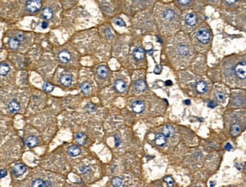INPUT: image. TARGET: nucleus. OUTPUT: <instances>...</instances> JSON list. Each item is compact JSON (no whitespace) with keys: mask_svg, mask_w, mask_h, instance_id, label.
Wrapping results in <instances>:
<instances>
[{"mask_svg":"<svg viewBox=\"0 0 246 187\" xmlns=\"http://www.w3.org/2000/svg\"><path fill=\"white\" fill-rule=\"evenodd\" d=\"M166 51L170 61L176 69L188 67L195 54L190 38L185 33H176L170 38Z\"/></svg>","mask_w":246,"mask_h":187,"instance_id":"nucleus-1","label":"nucleus"},{"mask_svg":"<svg viewBox=\"0 0 246 187\" xmlns=\"http://www.w3.org/2000/svg\"><path fill=\"white\" fill-rule=\"evenodd\" d=\"M153 9L160 32L170 36L175 35L180 28L182 11L174 3H165L157 0Z\"/></svg>","mask_w":246,"mask_h":187,"instance_id":"nucleus-2","label":"nucleus"},{"mask_svg":"<svg viewBox=\"0 0 246 187\" xmlns=\"http://www.w3.org/2000/svg\"><path fill=\"white\" fill-rule=\"evenodd\" d=\"M222 73L226 81L245 86L246 78L245 56H231L223 60Z\"/></svg>","mask_w":246,"mask_h":187,"instance_id":"nucleus-3","label":"nucleus"},{"mask_svg":"<svg viewBox=\"0 0 246 187\" xmlns=\"http://www.w3.org/2000/svg\"><path fill=\"white\" fill-rule=\"evenodd\" d=\"M212 38L213 34L210 27L206 23H202L193 30L190 40L195 50L203 52L209 48Z\"/></svg>","mask_w":246,"mask_h":187,"instance_id":"nucleus-4","label":"nucleus"},{"mask_svg":"<svg viewBox=\"0 0 246 187\" xmlns=\"http://www.w3.org/2000/svg\"><path fill=\"white\" fill-rule=\"evenodd\" d=\"M180 17V27L184 33L193 31L201 23V16L196 11L187 9L182 11Z\"/></svg>","mask_w":246,"mask_h":187,"instance_id":"nucleus-5","label":"nucleus"},{"mask_svg":"<svg viewBox=\"0 0 246 187\" xmlns=\"http://www.w3.org/2000/svg\"><path fill=\"white\" fill-rule=\"evenodd\" d=\"M242 2H245V0H221L220 6L227 10H235L242 5Z\"/></svg>","mask_w":246,"mask_h":187,"instance_id":"nucleus-6","label":"nucleus"},{"mask_svg":"<svg viewBox=\"0 0 246 187\" xmlns=\"http://www.w3.org/2000/svg\"><path fill=\"white\" fill-rule=\"evenodd\" d=\"M195 0H174V4L181 11L192 8L195 5Z\"/></svg>","mask_w":246,"mask_h":187,"instance_id":"nucleus-7","label":"nucleus"},{"mask_svg":"<svg viewBox=\"0 0 246 187\" xmlns=\"http://www.w3.org/2000/svg\"><path fill=\"white\" fill-rule=\"evenodd\" d=\"M42 6V0H27L26 2V8L31 13L39 11Z\"/></svg>","mask_w":246,"mask_h":187,"instance_id":"nucleus-8","label":"nucleus"},{"mask_svg":"<svg viewBox=\"0 0 246 187\" xmlns=\"http://www.w3.org/2000/svg\"><path fill=\"white\" fill-rule=\"evenodd\" d=\"M132 1L137 6H139L143 8H146L154 6L157 0H132Z\"/></svg>","mask_w":246,"mask_h":187,"instance_id":"nucleus-9","label":"nucleus"},{"mask_svg":"<svg viewBox=\"0 0 246 187\" xmlns=\"http://www.w3.org/2000/svg\"><path fill=\"white\" fill-rule=\"evenodd\" d=\"M199 2L202 5H211L214 8H218L220 6L221 0H195V2Z\"/></svg>","mask_w":246,"mask_h":187,"instance_id":"nucleus-10","label":"nucleus"},{"mask_svg":"<svg viewBox=\"0 0 246 187\" xmlns=\"http://www.w3.org/2000/svg\"><path fill=\"white\" fill-rule=\"evenodd\" d=\"M132 55L137 61H142L145 58V51L141 47H137V48L135 49L133 52H132Z\"/></svg>","mask_w":246,"mask_h":187,"instance_id":"nucleus-11","label":"nucleus"},{"mask_svg":"<svg viewBox=\"0 0 246 187\" xmlns=\"http://www.w3.org/2000/svg\"><path fill=\"white\" fill-rule=\"evenodd\" d=\"M114 87H115L116 90L119 92H124L126 90V83L121 79L117 80L114 83Z\"/></svg>","mask_w":246,"mask_h":187,"instance_id":"nucleus-12","label":"nucleus"},{"mask_svg":"<svg viewBox=\"0 0 246 187\" xmlns=\"http://www.w3.org/2000/svg\"><path fill=\"white\" fill-rule=\"evenodd\" d=\"M132 110L134 111L136 113H141L143 112L145 109V105L143 102L141 101H136L132 104Z\"/></svg>","mask_w":246,"mask_h":187,"instance_id":"nucleus-13","label":"nucleus"},{"mask_svg":"<svg viewBox=\"0 0 246 187\" xmlns=\"http://www.w3.org/2000/svg\"><path fill=\"white\" fill-rule=\"evenodd\" d=\"M26 171V167L23 164H15L14 168H13V172L16 176H20L22 175Z\"/></svg>","mask_w":246,"mask_h":187,"instance_id":"nucleus-14","label":"nucleus"},{"mask_svg":"<svg viewBox=\"0 0 246 187\" xmlns=\"http://www.w3.org/2000/svg\"><path fill=\"white\" fill-rule=\"evenodd\" d=\"M58 58L59 60L62 61V63H68L69 62L71 59V55L67 51H62L58 55Z\"/></svg>","mask_w":246,"mask_h":187,"instance_id":"nucleus-15","label":"nucleus"},{"mask_svg":"<svg viewBox=\"0 0 246 187\" xmlns=\"http://www.w3.org/2000/svg\"><path fill=\"white\" fill-rule=\"evenodd\" d=\"M97 74L101 78H106L109 74V71H108L107 67H105V65H101L97 68Z\"/></svg>","mask_w":246,"mask_h":187,"instance_id":"nucleus-16","label":"nucleus"},{"mask_svg":"<svg viewBox=\"0 0 246 187\" xmlns=\"http://www.w3.org/2000/svg\"><path fill=\"white\" fill-rule=\"evenodd\" d=\"M52 184L49 181H45L43 180H36L32 183V186L35 187H46V186H52Z\"/></svg>","mask_w":246,"mask_h":187,"instance_id":"nucleus-17","label":"nucleus"},{"mask_svg":"<svg viewBox=\"0 0 246 187\" xmlns=\"http://www.w3.org/2000/svg\"><path fill=\"white\" fill-rule=\"evenodd\" d=\"M196 90L197 91L200 93H204L207 91V83L204 80L199 81L196 84Z\"/></svg>","mask_w":246,"mask_h":187,"instance_id":"nucleus-18","label":"nucleus"},{"mask_svg":"<svg viewBox=\"0 0 246 187\" xmlns=\"http://www.w3.org/2000/svg\"><path fill=\"white\" fill-rule=\"evenodd\" d=\"M8 109L11 113H16L20 110V105L16 101H11L8 105Z\"/></svg>","mask_w":246,"mask_h":187,"instance_id":"nucleus-19","label":"nucleus"},{"mask_svg":"<svg viewBox=\"0 0 246 187\" xmlns=\"http://www.w3.org/2000/svg\"><path fill=\"white\" fill-rule=\"evenodd\" d=\"M60 82L62 83V85L68 86L72 83V78L69 75L64 74L60 77Z\"/></svg>","mask_w":246,"mask_h":187,"instance_id":"nucleus-20","label":"nucleus"},{"mask_svg":"<svg viewBox=\"0 0 246 187\" xmlns=\"http://www.w3.org/2000/svg\"><path fill=\"white\" fill-rule=\"evenodd\" d=\"M68 152L70 156L75 157V156H77L80 154V149L77 146H72L68 148Z\"/></svg>","mask_w":246,"mask_h":187,"instance_id":"nucleus-21","label":"nucleus"},{"mask_svg":"<svg viewBox=\"0 0 246 187\" xmlns=\"http://www.w3.org/2000/svg\"><path fill=\"white\" fill-rule=\"evenodd\" d=\"M166 136L162 133H159L155 136V143L157 144V146H162L166 143Z\"/></svg>","mask_w":246,"mask_h":187,"instance_id":"nucleus-22","label":"nucleus"},{"mask_svg":"<svg viewBox=\"0 0 246 187\" xmlns=\"http://www.w3.org/2000/svg\"><path fill=\"white\" fill-rule=\"evenodd\" d=\"M135 88L137 91L143 92L146 89V83L143 80H139L135 83Z\"/></svg>","mask_w":246,"mask_h":187,"instance_id":"nucleus-23","label":"nucleus"},{"mask_svg":"<svg viewBox=\"0 0 246 187\" xmlns=\"http://www.w3.org/2000/svg\"><path fill=\"white\" fill-rule=\"evenodd\" d=\"M163 133L166 137H172L174 135V129L170 126H165L163 129Z\"/></svg>","mask_w":246,"mask_h":187,"instance_id":"nucleus-24","label":"nucleus"},{"mask_svg":"<svg viewBox=\"0 0 246 187\" xmlns=\"http://www.w3.org/2000/svg\"><path fill=\"white\" fill-rule=\"evenodd\" d=\"M42 15L43 16V18L46 20H50L52 18V16H53V11L50 8H44L43 12H42Z\"/></svg>","mask_w":246,"mask_h":187,"instance_id":"nucleus-25","label":"nucleus"},{"mask_svg":"<svg viewBox=\"0 0 246 187\" xmlns=\"http://www.w3.org/2000/svg\"><path fill=\"white\" fill-rule=\"evenodd\" d=\"M80 89L81 91L83 92L84 95H88V94L90 92V90H91V86H90V84L87 82H85L83 83L80 86Z\"/></svg>","mask_w":246,"mask_h":187,"instance_id":"nucleus-26","label":"nucleus"},{"mask_svg":"<svg viewBox=\"0 0 246 187\" xmlns=\"http://www.w3.org/2000/svg\"><path fill=\"white\" fill-rule=\"evenodd\" d=\"M38 139L34 136H29L27 139V145L29 147H35L38 145Z\"/></svg>","mask_w":246,"mask_h":187,"instance_id":"nucleus-27","label":"nucleus"},{"mask_svg":"<svg viewBox=\"0 0 246 187\" xmlns=\"http://www.w3.org/2000/svg\"><path fill=\"white\" fill-rule=\"evenodd\" d=\"M76 140L79 144L80 145H84L86 141H87V136L84 133H77L76 136Z\"/></svg>","mask_w":246,"mask_h":187,"instance_id":"nucleus-28","label":"nucleus"},{"mask_svg":"<svg viewBox=\"0 0 246 187\" xmlns=\"http://www.w3.org/2000/svg\"><path fill=\"white\" fill-rule=\"evenodd\" d=\"M8 45H9L11 49H18L19 47L20 42L17 40L16 38H11V39H10L9 42H8Z\"/></svg>","mask_w":246,"mask_h":187,"instance_id":"nucleus-29","label":"nucleus"},{"mask_svg":"<svg viewBox=\"0 0 246 187\" xmlns=\"http://www.w3.org/2000/svg\"><path fill=\"white\" fill-rule=\"evenodd\" d=\"M10 68H9V66H8L7 64H2L0 65V75H2V76H5L8 73Z\"/></svg>","mask_w":246,"mask_h":187,"instance_id":"nucleus-30","label":"nucleus"},{"mask_svg":"<svg viewBox=\"0 0 246 187\" xmlns=\"http://www.w3.org/2000/svg\"><path fill=\"white\" fill-rule=\"evenodd\" d=\"M240 132H241V127H240L239 125L235 124H233L232 126V128H231L232 135L234 136H236L238 135Z\"/></svg>","mask_w":246,"mask_h":187,"instance_id":"nucleus-31","label":"nucleus"},{"mask_svg":"<svg viewBox=\"0 0 246 187\" xmlns=\"http://www.w3.org/2000/svg\"><path fill=\"white\" fill-rule=\"evenodd\" d=\"M112 185L114 186H122L123 180L120 177H114L112 180Z\"/></svg>","mask_w":246,"mask_h":187,"instance_id":"nucleus-32","label":"nucleus"},{"mask_svg":"<svg viewBox=\"0 0 246 187\" xmlns=\"http://www.w3.org/2000/svg\"><path fill=\"white\" fill-rule=\"evenodd\" d=\"M53 89H54V86H53V85L51 84V83H47V82L44 83L43 90L44 91L46 92H51L53 90Z\"/></svg>","mask_w":246,"mask_h":187,"instance_id":"nucleus-33","label":"nucleus"},{"mask_svg":"<svg viewBox=\"0 0 246 187\" xmlns=\"http://www.w3.org/2000/svg\"><path fill=\"white\" fill-rule=\"evenodd\" d=\"M215 97L219 102H223L226 99L225 94L222 92H217L215 95Z\"/></svg>","mask_w":246,"mask_h":187,"instance_id":"nucleus-34","label":"nucleus"},{"mask_svg":"<svg viewBox=\"0 0 246 187\" xmlns=\"http://www.w3.org/2000/svg\"><path fill=\"white\" fill-rule=\"evenodd\" d=\"M114 22L115 24L118 25V26H120V27H126V23H125L124 20H123L122 18H117L114 19Z\"/></svg>","mask_w":246,"mask_h":187,"instance_id":"nucleus-35","label":"nucleus"},{"mask_svg":"<svg viewBox=\"0 0 246 187\" xmlns=\"http://www.w3.org/2000/svg\"><path fill=\"white\" fill-rule=\"evenodd\" d=\"M164 180L168 183V186H174V180L170 177H165Z\"/></svg>","mask_w":246,"mask_h":187,"instance_id":"nucleus-36","label":"nucleus"},{"mask_svg":"<svg viewBox=\"0 0 246 187\" xmlns=\"http://www.w3.org/2000/svg\"><path fill=\"white\" fill-rule=\"evenodd\" d=\"M80 171L82 173H83V174H87V173H89V171H90V169H89V167H88L83 166V167H80Z\"/></svg>","mask_w":246,"mask_h":187,"instance_id":"nucleus-37","label":"nucleus"},{"mask_svg":"<svg viewBox=\"0 0 246 187\" xmlns=\"http://www.w3.org/2000/svg\"><path fill=\"white\" fill-rule=\"evenodd\" d=\"M87 109L88 111H93L95 110V106L93 104H88L87 105Z\"/></svg>","mask_w":246,"mask_h":187,"instance_id":"nucleus-38","label":"nucleus"},{"mask_svg":"<svg viewBox=\"0 0 246 187\" xmlns=\"http://www.w3.org/2000/svg\"><path fill=\"white\" fill-rule=\"evenodd\" d=\"M6 175H7L6 170H5V169H2V170L0 171V178H3V177H5Z\"/></svg>","mask_w":246,"mask_h":187,"instance_id":"nucleus-39","label":"nucleus"},{"mask_svg":"<svg viewBox=\"0 0 246 187\" xmlns=\"http://www.w3.org/2000/svg\"><path fill=\"white\" fill-rule=\"evenodd\" d=\"M16 39L18 40L19 42H21V41H23V40H24V36L23 34H21V33H18V34L17 35Z\"/></svg>","mask_w":246,"mask_h":187,"instance_id":"nucleus-40","label":"nucleus"},{"mask_svg":"<svg viewBox=\"0 0 246 187\" xmlns=\"http://www.w3.org/2000/svg\"><path fill=\"white\" fill-rule=\"evenodd\" d=\"M105 34H106V36H108V38H112V37H113V34H112V31L110 30V29H106Z\"/></svg>","mask_w":246,"mask_h":187,"instance_id":"nucleus-41","label":"nucleus"},{"mask_svg":"<svg viewBox=\"0 0 246 187\" xmlns=\"http://www.w3.org/2000/svg\"><path fill=\"white\" fill-rule=\"evenodd\" d=\"M161 71H162V67L160 66V65H157L156 68H155V74H160L161 73Z\"/></svg>","mask_w":246,"mask_h":187,"instance_id":"nucleus-42","label":"nucleus"},{"mask_svg":"<svg viewBox=\"0 0 246 187\" xmlns=\"http://www.w3.org/2000/svg\"><path fill=\"white\" fill-rule=\"evenodd\" d=\"M225 149L226 150H227V151H230V150L232 149L231 144H230V143H227V144H226V146H225Z\"/></svg>","mask_w":246,"mask_h":187,"instance_id":"nucleus-43","label":"nucleus"},{"mask_svg":"<svg viewBox=\"0 0 246 187\" xmlns=\"http://www.w3.org/2000/svg\"><path fill=\"white\" fill-rule=\"evenodd\" d=\"M41 26H42V27L43 28V29H46V28H47V27H48L47 22H46V21H43V22L42 23Z\"/></svg>","mask_w":246,"mask_h":187,"instance_id":"nucleus-44","label":"nucleus"},{"mask_svg":"<svg viewBox=\"0 0 246 187\" xmlns=\"http://www.w3.org/2000/svg\"><path fill=\"white\" fill-rule=\"evenodd\" d=\"M119 144H120V139H119V138H118V136H115V145H116V146H119Z\"/></svg>","mask_w":246,"mask_h":187,"instance_id":"nucleus-45","label":"nucleus"},{"mask_svg":"<svg viewBox=\"0 0 246 187\" xmlns=\"http://www.w3.org/2000/svg\"><path fill=\"white\" fill-rule=\"evenodd\" d=\"M216 105H217L214 104V102H210L208 104V106L209 107H211V108H214V107H216Z\"/></svg>","mask_w":246,"mask_h":187,"instance_id":"nucleus-46","label":"nucleus"},{"mask_svg":"<svg viewBox=\"0 0 246 187\" xmlns=\"http://www.w3.org/2000/svg\"><path fill=\"white\" fill-rule=\"evenodd\" d=\"M185 102H186V105H189L190 104V100H186V101H185Z\"/></svg>","mask_w":246,"mask_h":187,"instance_id":"nucleus-47","label":"nucleus"},{"mask_svg":"<svg viewBox=\"0 0 246 187\" xmlns=\"http://www.w3.org/2000/svg\"><path fill=\"white\" fill-rule=\"evenodd\" d=\"M166 83H167V84H168V86H170V84H172V82L171 81H169V80H168V81L166 82Z\"/></svg>","mask_w":246,"mask_h":187,"instance_id":"nucleus-48","label":"nucleus"}]
</instances>
